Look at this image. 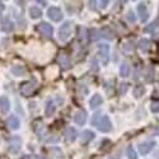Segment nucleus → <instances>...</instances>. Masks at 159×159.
<instances>
[{
    "label": "nucleus",
    "instance_id": "obj_1",
    "mask_svg": "<svg viewBox=\"0 0 159 159\" xmlns=\"http://www.w3.org/2000/svg\"><path fill=\"white\" fill-rule=\"evenodd\" d=\"M71 31H73L71 23L70 22H65L59 30V39L61 42L68 41V39L70 38V36H71Z\"/></svg>",
    "mask_w": 159,
    "mask_h": 159
},
{
    "label": "nucleus",
    "instance_id": "obj_2",
    "mask_svg": "<svg viewBox=\"0 0 159 159\" xmlns=\"http://www.w3.org/2000/svg\"><path fill=\"white\" fill-rule=\"evenodd\" d=\"M96 126H97L98 130L102 131V132H108V131H111V129H112V124H111L110 118H108L107 116H101L99 120L97 121V125H96Z\"/></svg>",
    "mask_w": 159,
    "mask_h": 159
},
{
    "label": "nucleus",
    "instance_id": "obj_3",
    "mask_svg": "<svg viewBox=\"0 0 159 159\" xmlns=\"http://www.w3.org/2000/svg\"><path fill=\"white\" fill-rule=\"evenodd\" d=\"M34 90H36V83L32 80L30 82H25L20 85V94L24 96V97H28L31 94L34 93Z\"/></svg>",
    "mask_w": 159,
    "mask_h": 159
},
{
    "label": "nucleus",
    "instance_id": "obj_4",
    "mask_svg": "<svg viewBox=\"0 0 159 159\" xmlns=\"http://www.w3.org/2000/svg\"><path fill=\"white\" fill-rule=\"evenodd\" d=\"M98 54L102 59V64H107L108 61V55H110V46L107 43H101L98 46Z\"/></svg>",
    "mask_w": 159,
    "mask_h": 159
},
{
    "label": "nucleus",
    "instance_id": "obj_5",
    "mask_svg": "<svg viewBox=\"0 0 159 159\" xmlns=\"http://www.w3.org/2000/svg\"><path fill=\"white\" fill-rule=\"evenodd\" d=\"M47 16L51 20H54V22H60L62 19V11L56 8V7H51L48 10H47Z\"/></svg>",
    "mask_w": 159,
    "mask_h": 159
},
{
    "label": "nucleus",
    "instance_id": "obj_6",
    "mask_svg": "<svg viewBox=\"0 0 159 159\" xmlns=\"http://www.w3.org/2000/svg\"><path fill=\"white\" fill-rule=\"evenodd\" d=\"M155 145H157L155 141H145V143H141V144H139V152L143 155H145V154L150 153L155 148Z\"/></svg>",
    "mask_w": 159,
    "mask_h": 159
},
{
    "label": "nucleus",
    "instance_id": "obj_7",
    "mask_svg": "<svg viewBox=\"0 0 159 159\" xmlns=\"http://www.w3.org/2000/svg\"><path fill=\"white\" fill-rule=\"evenodd\" d=\"M19 150H20V139L18 136H13L9 141V152L16 154Z\"/></svg>",
    "mask_w": 159,
    "mask_h": 159
},
{
    "label": "nucleus",
    "instance_id": "obj_8",
    "mask_svg": "<svg viewBox=\"0 0 159 159\" xmlns=\"http://www.w3.org/2000/svg\"><path fill=\"white\" fill-rule=\"evenodd\" d=\"M138 11H139V16H140V19L143 22H147L148 18H149V11H148V7L145 3H141L138 5Z\"/></svg>",
    "mask_w": 159,
    "mask_h": 159
},
{
    "label": "nucleus",
    "instance_id": "obj_9",
    "mask_svg": "<svg viewBox=\"0 0 159 159\" xmlns=\"http://www.w3.org/2000/svg\"><path fill=\"white\" fill-rule=\"evenodd\" d=\"M38 31L41 32L43 36H46V37H50L51 34H52V27H51V24H48V23H46V22H43V23H41V24H38Z\"/></svg>",
    "mask_w": 159,
    "mask_h": 159
},
{
    "label": "nucleus",
    "instance_id": "obj_10",
    "mask_svg": "<svg viewBox=\"0 0 159 159\" xmlns=\"http://www.w3.org/2000/svg\"><path fill=\"white\" fill-rule=\"evenodd\" d=\"M9 110H10V102H9V99L5 96L0 97V112L7 115L9 112Z\"/></svg>",
    "mask_w": 159,
    "mask_h": 159
},
{
    "label": "nucleus",
    "instance_id": "obj_11",
    "mask_svg": "<svg viewBox=\"0 0 159 159\" xmlns=\"http://www.w3.org/2000/svg\"><path fill=\"white\" fill-rule=\"evenodd\" d=\"M74 120H75L76 125L83 126V125L87 122V112H85L84 110L76 112V115H75V117H74Z\"/></svg>",
    "mask_w": 159,
    "mask_h": 159
},
{
    "label": "nucleus",
    "instance_id": "obj_12",
    "mask_svg": "<svg viewBox=\"0 0 159 159\" xmlns=\"http://www.w3.org/2000/svg\"><path fill=\"white\" fill-rule=\"evenodd\" d=\"M59 62L62 66V69H69V66H70V57H69V55L65 54V52H61L60 56H59Z\"/></svg>",
    "mask_w": 159,
    "mask_h": 159
},
{
    "label": "nucleus",
    "instance_id": "obj_13",
    "mask_svg": "<svg viewBox=\"0 0 159 159\" xmlns=\"http://www.w3.org/2000/svg\"><path fill=\"white\" fill-rule=\"evenodd\" d=\"M102 103H103V99H102V97H101L99 94H94L93 97L90 98V101H89V106H90V108H93V110L98 108Z\"/></svg>",
    "mask_w": 159,
    "mask_h": 159
},
{
    "label": "nucleus",
    "instance_id": "obj_14",
    "mask_svg": "<svg viewBox=\"0 0 159 159\" xmlns=\"http://www.w3.org/2000/svg\"><path fill=\"white\" fill-rule=\"evenodd\" d=\"M2 30L4 32H11L14 30V23L10 20V18H4L2 20Z\"/></svg>",
    "mask_w": 159,
    "mask_h": 159
},
{
    "label": "nucleus",
    "instance_id": "obj_15",
    "mask_svg": "<svg viewBox=\"0 0 159 159\" xmlns=\"http://www.w3.org/2000/svg\"><path fill=\"white\" fill-rule=\"evenodd\" d=\"M8 126L11 129V130H18L19 126H20V121L17 116H10L8 118Z\"/></svg>",
    "mask_w": 159,
    "mask_h": 159
},
{
    "label": "nucleus",
    "instance_id": "obj_16",
    "mask_svg": "<svg viewBox=\"0 0 159 159\" xmlns=\"http://www.w3.org/2000/svg\"><path fill=\"white\" fill-rule=\"evenodd\" d=\"M65 136H66V140L68 141H75V139H76V131H75V129L74 127H68L65 130Z\"/></svg>",
    "mask_w": 159,
    "mask_h": 159
},
{
    "label": "nucleus",
    "instance_id": "obj_17",
    "mask_svg": "<svg viewBox=\"0 0 159 159\" xmlns=\"http://www.w3.org/2000/svg\"><path fill=\"white\" fill-rule=\"evenodd\" d=\"M28 13H30V17L33 18V19H38V18H41V16H42V11L38 7H31Z\"/></svg>",
    "mask_w": 159,
    "mask_h": 159
},
{
    "label": "nucleus",
    "instance_id": "obj_18",
    "mask_svg": "<svg viewBox=\"0 0 159 159\" xmlns=\"http://www.w3.org/2000/svg\"><path fill=\"white\" fill-rule=\"evenodd\" d=\"M94 136H96L94 132H92V131H89V130H85V131L82 132L80 139H82V143H88V141H90V140H93Z\"/></svg>",
    "mask_w": 159,
    "mask_h": 159
},
{
    "label": "nucleus",
    "instance_id": "obj_19",
    "mask_svg": "<svg viewBox=\"0 0 159 159\" xmlns=\"http://www.w3.org/2000/svg\"><path fill=\"white\" fill-rule=\"evenodd\" d=\"M139 48L143 51V52H148L150 50V41L148 38H143L139 41Z\"/></svg>",
    "mask_w": 159,
    "mask_h": 159
},
{
    "label": "nucleus",
    "instance_id": "obj_20",
    "mask_svg": "<svg viewBox=\"0 0 159 159\" xmlns=\"http://www.w3.org/2000/svg\"><path fill=\"white\" fill-rule=\"evenodd\" d=\"M11 73H13V75H16V76H23L25 74V69H24V66H22V65H14L11 68Z\"/></svg>",
    "mask_w": 159,
    "mask_h": 159
},
{
    "label": "nucleus",
    "instance_id": "obj_21",
    "mask_svg": "<svg viewBox=\"0 0 159 159\" xmlns=\"http://www.w3.org/2000/svg\"><path fill=\"white\" fill-rule=\"evenodd\" d=\"M55 111H56V106H55V103L52 102V101H47V103H46V116H52L55 113Z\"/></svg>",
    "mask_w": 159,
    "mask_h": 159
},
{
    "label": "nucleus",
    "instance_id": "obj_22",
    "mask_svg": "<svg viewBox=\"0 0 159 159\" xmlns=\"http://www.w3.org/2000/svg\"><path fill=\"white\" fill-rule=\"evenodd\" d=\"M130 71H131L130 65H129L127 62H124V64L121 65V68H120V74H121V76H124V78L129 76V75H130Z\"/></svg>",
    "mask_w": 159,
    "mask_h": 159
},
{
    "label": "nucleus",
    "instance_id": "obj_23",
    "mask_svg": "<svg viewBox=\"0 0 159 159\" xmlns=\"http://www.w3.org/2000/svg\"><path fill=\"white\" fill-rule=\"evenodd\" d=\"M101 37H104V38H108V39H112L115 36H113V32L110 30V28H103L101 31Z\"/></svg>",
    "mask_w": 159,
    "mask_h": 159
},
{
    "label": "nucleus",
    "instance_id": "obj_24",
    "mask_svg": "<svg viewBox=\"0 0 159 159\" xmlns=\"http://www.w3.org/2000/svg\"><path fill=\"white\" fill-rule=\"evenodd\" d=\"M144 92H145V88H144L143 85H138V87H135V89H134V94H135L136 98H140V97L144 94Z\"/></svg>",
    "mask_w": 159,
    "mask_h": 159
},
{
    "label": "nucleus",
    "instance_id": "obj_25",
    "mask_svg": "<svg viewBox=\"0 0 159 159\" xmlns=\"http://www.w3.org/2000/svg\"><path fill=\"white\" fill-rule=\"evenodd\" d=\"M127 157H129V159H138V154L132 147L127 148Z\"/></svg>",
    "mask_w": 159,
    "mask_h": 159
},
{
    "label": "nucleus",
    "instance_id": "obj_26",
    "mask_svg": "<svg viewBox=\"0 0 159 159\" xmlns=\"http://www.w3.org/2000/svg\"><path fill=\"white\" fill-rule=\"evenodd\" d=\"M150 110H152V112H154V113L159 112V101H153V102H152Z\"/></svg>",
    "mask_w": 159,
    "mask_h": 159
},
{
    "label": "nucleus",
    "instance_id": "obj_27",
    "mask_svg": "<svg viewBox=\"0 0 159 159\" xmlns=\"http://www.w3.org/2000/svg\"><path fill=\"white\" fill-rule=\"evenodd\" d=\"M127 88H129V84H126V83L120 84V94H125L126 90H127Z\"/></svg>",
    "mask_w": 159,
    "mask_h": 159
},
{
    "label": "nucleus",
    "instance_id": "obj_28",
    "mask_svg": "<svg viewBox=\"0 0 159 159\" xmlns=\"http://www.w3.org/2000/svg\"><path fill=\"white\" fill-rule=\"evenodd\" d=\"M89 8L93 9V10L97 9V8H96V0H89Z\"/></svg>",
    "mask_w": 159,
    "mask_h": 159
},
{
    "label": "nucleus",
    "instance_id": "obj_29",
    "mask_svg": "<svg viewBox=\"0 0 159 159\" xmlns=\"http://www.w3.org/2000/svg\"><path fill=\"white\" fill-rule=\"evenodd\" d=\"M127 17H129V20L130 22H135V16H134V13H132V11H129Z\"/></svg>",
    "mask_w": 159,
    "mask_h": 159
},
{
    "label": "nucleus",
    "instance_id": "obj_30",
    "mask_svg": "<svg viewBox=\"0 0 159 159\" xmlns=\"http://www.w3.org/2000/svg\"><path fill=\"white\" fill-rule=\"evenodd\" d=\"M101 3H102V7L103 8H106L108 5V3H110V0H101Z\"/></svg>",
    "mask_w": 159,
    "mask_h": 159
},
{
    "label": "nucleus",
    "instance_id": "obj_31",
    "mask_svg": "<svg viewBox=\"0 0 159 159\" xmlns=\"http://www.w3.org/2000/svg\"><path fill=\"white\" fill-rule=\"evenodd\" d=\"M4 9H5V7H4V4L0 2V17H2V14H3V11H4Z\"/></svg>",
    "mask_w": 159,
    "mask_h": 159
},
{
    "label": "nucleus",
    "instance_id": "obj_32",
    "mask_svg": "<svg viewBox=\"0 0 159 159\" xmlns=\"http://www.w3.org/2000/svg\"><path fill=\"white\" fill-rule=\"evenodd\" d=\"M37 2H38V3H41L42 5H45V4H46V0H37Z\"/></svg>",
    "mask_w": 159,
    "mask_h": 159
},
{
    "label": "nucleus",
    "instance_id": "obj_33",
    "mask_svg": "<svg viewBox=\"0 0 159 159\" xmlns=\"http://www.w3.org/2000/svg\"><path fill=\"white\" fill-rule=\"evenodd\" d=\"M23 159H32V158H31L30 155H24V157H23Z\"/></svg>",
    "mask_w": 159,
    "mask_h": 159
},
{
    "label": "nucleus",
    "instance_id": "obj_34",
    "mask_svg": "<svg viewBox=\"0 0 159 159\" xmlns=\"http://www.w3.org/2000/svg\"><path fill=\"white\" fill-rule=\"evenodd\" d=\"M37 159H46L45 157H42V155H39V157H37Z\"/></svg>",
    "mask_w": 159,
    "mask_h": 159
}]
</instances>
